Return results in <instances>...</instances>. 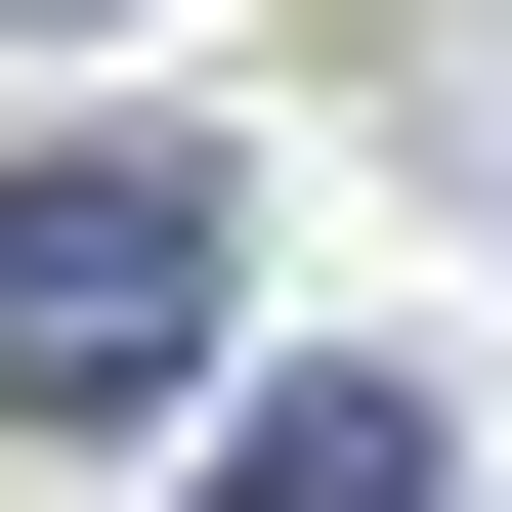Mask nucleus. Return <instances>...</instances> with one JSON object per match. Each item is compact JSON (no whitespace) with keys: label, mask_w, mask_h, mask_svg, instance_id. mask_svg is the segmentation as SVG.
<instances>
[{"label":"nucleus","mask_w":512,"mask_h":512,"mask_svg":"<svg viewBox=\"0 0 512 512\" xmlns=\"http://www.w3.org/2000/svg\"><path fill=\"white\" fill-rule=\"evenodd\" d=\"M214 299H256V171L214 128H43L0 171V427H171Z\"/></svg>","instance_id":"obj_1"},{"label":"nucleus","mask_w":512,"mask_h":512,"mask_svg":"<svg viewBox=\"0 0 512 512\" xmlns=\"http://www.w3.org/2000/svg\"><path fill=\"white\" fill-rule=\"evenodd\" d=\"M214 512H470V427L342 342V384H256V427H214Z\"/></svg>","instance_id":"obj_2"}]
</instances>
